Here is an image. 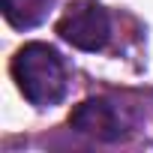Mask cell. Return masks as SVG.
Segmentation results:
<instances>
[{"label":"cell","mask_w":153,"mask_h":153,"mask_svg":"<svg viewBox=\"0 0 153 153\" xmlns=\"http://www.w3.org/2000/svg\"><path fill=\"white\" fill-rule=\"evenodd\" d=\"M9 69H12V78H15L21 96L36 108L57 105L66 96L63 57L45 42H27L24 48H18Z\"/></svg>","instance_id":"obj_1"},{"label":"cell","mask_w":153,"mask_h":153,"mask_svg":"<svg viewBox=\"0 0 153 153\" xmlns=\"http://www.w3.org/2000/svg\"><path fill=\"white\" fill-rule=\"evenodd\" d=\"M57 33L72 48L102 51L111 39V18L99 3L81 0V3H75V6H69L63 12V18L57 21Z\"/></svg>","instance_id":"obj_2"},{"label":"cell","mask_w":153,"mask_h":153,"mask_svg":"<svg viewBox=\"0 0 153 153\" xmlns=\"http://www.w3.org/2000/svg\"><path fill=\"white\" fill-rule=\"evenodd\" d=\"M69 126L75 132L96 138V141H105V144L120 141L126 135V123L108 99H84L81 105H75L69 114Z\"/></svg>","instance_id":"obj_3"},{"label":"cell","mask_w":153,"mask_h":153,"mask_svg":"<svg viewBox=\"0 0 153 153\" xmlns=\"http://www.w3.org/2000/svg\"><path fill=\"white\" fill-rule=\"evenodd\" d=\"M0 6H3V15L15 30H30L45 21L51 0H0Z\"/></svg>","instance_id":"obj_4"}]
</instances>
